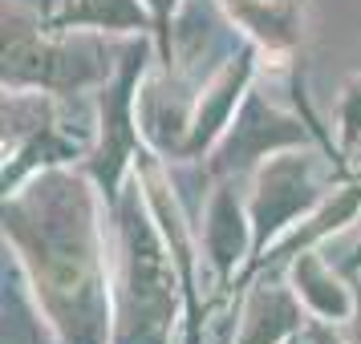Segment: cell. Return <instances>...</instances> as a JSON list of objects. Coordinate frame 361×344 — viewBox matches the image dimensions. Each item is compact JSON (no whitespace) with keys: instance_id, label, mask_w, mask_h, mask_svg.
Returning a JSON list of instances; mask_svg holds the SVG:
<instances>
[{"instance_id":"obj_1","label":"cell","mask_w":361,"mask_h":344,"mask_svg":"<svg viewBox=\"0 0 361 344\" xmlns=\"http://www.w3.org/2000/svg\"><path fill=\"white\" fill-rule=\"evenodd\" d=\"M4 235L29 263L41 308L61 344H106L110 292L94 203L82 182L66 170H45L33 191L4 198Z\"/></svg>"},{"instance_id":"obj_2","label":"cell","mask_w":361,"mask_h":344,"mask_svg":"<svg viewBox=\"0 0 361 344\" xmlns=\"http://www.w3.org/2000/svg\"><path fill=\"white\" fill-rule=\"evenodd\" d=\"M122 227V312L114 344H166L175 324V267L138 195L118 211Z\"/></svg>"},{"instance_id":"obj_3","label":"cell","mask_w":361,"mask_h":344,"mask_svg":"<svg viewBox=\"0 0 361 344\" xmlns=\"http://www.w3.org/2000/svg\"><path fill=\"white\" fill-rule=\"evenodd\" d=\"M102 73V53L82 41H45L37 33V25L20 20L17 8L4 4V85H49V89H78V85L98 82Z\"/></svg>"},{"instance_id":"obj_4","label":"cell","mask_w":361,"mask_h":344,"mask_svg":"<svg viewBox=\"0 0 361 344\" xmlns=\"http://www.w3.org/2000/svg\"><path fill=\"white\" fill-rule=\"evenodd\" d=\"M317 182H312V163L305 154H276L256 179L252 195V255H264L268 239H276L280 231L293 223L296 215H305L317 203Z\"/></svg>"},{"instance_id":"obj_5","label":"cell","mask_w":361,"mask_h":344,"mask_svg":"<svg viewBox=\"0 0 361 344\" xmlns=\"http://www.w3.org/2000/svg\"><path fill=\"white\" fill-rule=\"evenodd\" d=\"M142 45H130L126 49V61L118 69V82L110 89H102V150H98V182L102 191L114 198L118 195V179H122V166L130 158L134 142V114H130V101H134V85H138V73H142Z\"/></svg>"},{"instance_id":"obj_6","label":"cell","mask_w":361,"mask_h":344,"mask_svg":"<svg viewBox=\"0 0 361 344\" xmlns=\"http://www.w3.org/2000/svg\"><path fill=\"white\" fill-rule=\"evenodd\" d=\"M288 142H305V130L293 117H280L276 110H268L256 94H244V110L224 134V146L215 154V170H235V166L268 154L272 146H288Z\"/></svg>"},{"instance_id":"obj_7","label":"cell","mask_w":361,"mask_h":344,"mask_svg":"<svg viewBox=\"0 0 361 344\" xmlns=\"http://www.w3.org/2000/svg\"><path fill=\"white\" fill-rule=\"evenodd\" d=\"M252 77V53H240V61H231L215 85L203 94L195 110V122H191V134H187V142H183V154H199L203 146H212L219 134L231 126V110H235V101L244 98V85Z\"/></svg>"},{"instance_id":"obj_8","label":"cell","mask_w":361,"mask_h":344,"mask_svg":"<svg viewBox=\"0 0 361 344\" xmlns=\"http://www.w3.org/2000/svg\"><path fill=\"white\" fill-rule=\"evenodd\" d=\"M296 328H300L296 300L276 284H260L244 308V328H240L235 344H280Z\"/></svg>"},{"instance_id":"obj_9","label":"cell","mask_w":361,"mask_h":344,"mask_svg":"<svg viewBox=\"0 0 361 344\" xmlns=\"http://www.w3.org/2000/svg\"><path fill=\"white\" fill-rule=\"evenodd\" d=\"M293 279H296V295H300L317 316H325V320H349L353 308H357V304L349 300V292L341 288V279L333 276L325 267V260L312 255V251H305V255L293 263Z\"/></svg>"},{"instance_id":"obj_10","label":"cell","mask_w":361,"mask_h":344,"mask_svg":"<svg viewBox=\"0 0 361 344\" xmlns=\"http://www.w3.org/2000/svg\"><path fill=\"white\" fill-rule=\"evenodd\" d=\"M244 243H247V223L240 215L235 195L224 186L212 198V207H207V255H212V263L219 267L224 279L235 272V263L244 255Z\"/></svg>"},{"instance_id":"obj_11","label":"cell","mask_w":361,"mask_h":344,"mask_svg":"<svg viewBox=\"0 0 361 344\" xmlns=\"http://www.w3.org/2000/svg\"><path fill=\"white\" fill-rule=\"evenodd\" d=\"M235 20L268 45H293L296 41V8L293 0H228Z\"/></svg>"},{"instance_id":"obj_12","label":"cell","mask_w":361,"mask_h":344,"mask_svg":"<svg viewBox=\"0 0 361 344\" xmlns=\"http://www.w3.org/2000/svg\"><path fill=\"white\" fill-rule=\"evenodd\" d=\"M69 25H98V29H147V13L138 0H78L57 17V29Z\"/></svg>"},{"instance_id":"obj_13","label":"cell","mask_w":361,"mask_h":344,"mask_svg":"<svg viewBox=\"0 0 361 344\" xmlns=\"http://www.w3.org/2000/svg\"><path fill=\"white\" fill-rule=\"evenodd\" d=\"M357 207H361V186H345L337 198H329L325 207H321V215L317 219H309V227H300L288 239V243L280 247L276 255H293L296 247H309L317 235H325V231H333V227H341V223H349L353 215H357Z\"/></svg>"},{"instance_id":"obj_14","label":"cell","mask_w":361,"mask_h":344,"mask_svg":"<svg viewBox=\"0 0 361 344\" xmlns=\"http://www.w3.org/2000/svg\"><path fill=\"white\" fill-rule=\"evenodd\" d=\"M341 138H345V146H353L361 138V77L349 82V89L341 98Z\"/></svg>"},{"instance_id":"obj_15","label":"cell","mask_w":361,"mask_h":344,"mask_svg":"<svg viewBox=\"0 0 361 344\" xmlns=\"http://www.w3.org/2000/svg\"><path fill=\"white\" fill-rule=\"evenodd\" d=\"M150 13H154V33L163 41V53L171 57V8H175V0H147Z\"/></svg>"},{"instance_id":"obj_16","label":"cell","mask_w":361,"mask_h":344,"mask_svg":"<svg viewBox=\"0 0 361 344\" xmlns=\"http://www.w3.org/2000/svg\"><path fill=\"white\" fill-rule=\"evenodd\" d=\"M309 344H341L325 324H309Z\"/></svg>"},{"instance_id":"obj_17","label":"cell","mask_w":361,"mask_h":344,"mask_svg":"<svg viewBox=\"0 0 361 344\" xmlns=\"http://www.w3.org/2000/svg\"><path fill=\"white\" fill-rule=\"evenodd\" d=\"M349 320H353V344H361V295H357V308H353Z\"/></svg>"},{"instance_id":"obj_18","label":"cell","mask_w":361,"mask_h":344,"mask_svg":"<svg viewBox=\"0 0 361 344\" xmlns=\"http://www.w3.org/2000/svg\"><path fill=\"white\" fill-rule=\"evenodd\" d=\"M341 267H345V272H361V243H357V251H353V255H349Z\"/></svg>"}]
</instances>
